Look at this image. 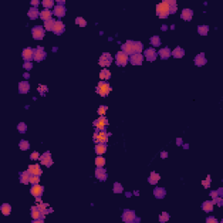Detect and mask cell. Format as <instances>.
I'll list each match as a JSON object with an SVG mask.
<instances>
[{
    "label": "cell",
    "mask_w": 223,
    "mask_h": 223,
    "mask_svg": "<svg viewBox=\"0 0 223 223\" xmlns=\"http://www.w3.org/2000/svg\"><path fill=\"white\" fill-rule=\"evenodd\" d=\"M65 31H66V25L63 24L62 21H60V20H57V21L55 22L54 27H53V30H52L53 33L56 34L58 36H59V35H61V34L64 33Z\"/></svg>",
    "instance_id": "5bb4252c"
},
{
    "label": "cell",
    "mask_w": 223,
    "mask_h": 223,
    "mask_svg": "<svg viewBox=\"0 0 223 223\" xmlns=\"http://www.w3.org/2000/svg\"><path fill=\"white\" fill-rule=\"evenodd\" d=\"M45 30L41 25H35L32 29V35L35 40H42L45 37Z\"/></svg>",
    "instance_id": "8992f818"
},
{
    "label": "cell",
    "mask_w": 223,
    "mask_h": 223,
    "mask_svg": "<svg viewBox=\"0 0 223 223\" xmlns=\"http://www.w3.org/2000/svg\"><path fill=\"white\" fill-rule=\"evenodd\" d=\"M52 15H53V12L52 11H50L49 9H44L41 12H40V19H42L43 21H48L50 19H52Z\"/></svg>",
    "instance_id": "484cf974"
},
{
    "label": "cell",
    "mask_w": 223,
    "mask_h": 223,
    "mask_svg": "<svg viewBox=\"0 0 223 223\" xmlns=\"http://www.w3.org/2000/svg\"><path fill=\"white\" fill-rule=\"evenodd\" d=\"M24 78H25V79H29V78H30V75H29V73H24Z\"/></svg>",
    "instance_id": "94428289"
},
{
    "label": "cell",
    "mask_w": 223,
    "mask_h": 223,
    "mask_svg": "<svg viewBox=\"0 0 223 223\" xmlns=\"http://www.w3.org/2000/svg\"><path fill=\"white\" fill-rule=\"evenodd\" d=\"M27 171L29 172L30 174H32V175H41L42 174V169L40 168V166L38 164H35V165H30L28 166V169Z\"/></svg>",
    "instance_id": "ffe728a7"
},
{
    "label": "cell",
    "mask_w": 223,
    "mask_h": 223,
    "mask_svg": "<svg viewBox=\"0 0 223 223\" xmlns=\"http://www.w3.org/2000/svg\"><path fill=\"white\" fill-rule=\"evenodd\" d=\"M176 145H177V146H181V145H182V139L177 138V139H176Z\"/></svg>",
    "instance_id": "680465c9"
},
{
    "label": "cell",
    "mask_w": 223,
    "mask_h": 223,
    "mask_svg": "<svg viewBox=\"0 0 223 223\" xmlns=\"http://www.w3.org/2000/svg\"><path fill=\"white\" fill-rule=\"evenodd\" d=\"M207 58H205V53L204 52H202V53H199L198 54L197 56H195V66H204L207 64Z\"/></svg>",
    "instance_id": "44dd1931"
},
{
    "label": "cell",
    "mask_w": 223,
    "mask_h": 223,
    "mask_svg": "<svg viewBox=\"0 0 223 223\" xmlns=\"http://www.w3.org/2000/svg\"><path fill=\"white\" fill-rule=\"evenodd\" d=\"M55 22H56V20L54 19H50V20H48V21H45V24H44V26H45V30L48 31V32H52L53 27H54V24H55Z\"/></svg>",
    "instance_id": "e575fe53"
},
{
    "label": "cell",
    "mask_w": 223,
    "mask_h": 223,
    "mask_svg": "<svg viewBox=\"0 0 223 223\" xmlns=\"http://www.w3.org/2000/svg\"><path fill=\"white\" fill-rule=\"evenodd\" d=\"M143 44L139 41H133V40H127L123 45H121L122 52H124L127 55H133L140 53L143 51Z\"/></svg>",
    "instance_id": "7a4b0ae2"
},
{
    "label": "cell",
    "mask_w": 223,
    "mask_h": 223,
    "mask_svg": "<svg viewBox=\"0 0 223 223\" xmlns=\"http://www.w3.org/2000/svg\"><path fill=\"white\" fill-rule=\"evenodd\" d=\"M166 195V191L164 187H156L153 190V195L156 199H164Z\"/></svg>",
    "instance_id": "d4e9b609"
},
{
    "label": "cell",
    "mask_w": 223,
    "mask_h": 223,
    "mask_svg": "<svg viewBox=\"0 0 223 223\" xmlns=\"http://www.w3.org/2000/svg\"><path fill=\"white\" fill-rule=\"evenodd\" d=\"M23 67H24V69H25V70L30 71V70H32V69L33 65H32V62H24V65H23Z\"/></svg>",
    "instance_id": "816d5d0a"
},
{
    "label": "cell",
    "mask_w": 223,
    "mask_h": 223,
    "mask_svg": "<svg viewBox=\"0 0 223 223\" xmlns=\"http://www.w3.org/2000/svg\"><path fill=\"white\" fill-rule=\"evenodd\" d=\"M34 53L35 49L31 47L25 48L22 52V58L25 62H31L32 60H34Z\"/></svg>",
    "instance_id": "8fae6325"
},
{
    "label": "cell",
    "mask_w": 223,
    "mask_h": 223,
    "mask_svg": "<svg viewBox=\"0 0 223 223\" xmlns=\"http://www.w3.org/2000/svg\"><path fill=\"white\" fill-rule=\"evenodd\" d=\"M30 91V84L28 81H21L19 84V92L20 94H25Z\"/></svg>",
    "instance_id": "603a6c76"
},
{
    "label": "cell",
    "mask_w": 223,
    "mask_h": 223,
    "mask_svg": "<svg viewBox=\"0 0 223 223\" xmlns=\"http://www.w3.org/2000/svg\"><path fill=\"white\" fill-rule=\"evenodd\" d=\"M95 177L100 181H105L107 179L106 170L103 167H97L95 169Z\"/></svg>",
    "instance_id": "2e32d148"
},
{
    "label": "cell",
    "mask_w": 223,
    "mask_h": 223,
    "mask_svg": "<svg viewBox=\"0 0 223 223\" xmlns=\"http://www.w3.org/2000/svg\"><path fill=\"white\" fill-rule=\"evenodd\" d=\"M31 215L33 220L35 219H44L45 220V215L42 214V212L38 208L37 206H32L31 208Z\"/></svg>",
    "instance_id": "d6986e66"
},
{
    "label": "cell",
    "mask_w": 223,
    "mask_h": 223,
    "mask_svg": "<svg viewBox=\"0 0 223 223\" xmlns=\"http://www.w3.org/2000/svg\"><path fill=\"white\" fill-rule=\"evenodd\" d=\"M27 15H28L30 19L35 20V19H38V16H40V13H39V11H38V8H36V7H31V8L29 9Z\"/></svg>",
    "instance_id": "f1b7e54d"
},
{
    "label": "cell",
    "mask_w": 223,
    "mask_h": 223,
    "mask_svg": "<svg viewBox=\"0 0 223 223\" xmlns=\"http://www.w3.org/2000/svg\"><path fill=\"white\" fill-rule=\"evenodd\" d=\"M178 10L175 0H164L156 6V14L161 19H167L170 14L176 13Z\"/></svg>",
    "instance_id": "6da1fadb"
},
{
    "label": "cell",
    "mask_w": 223,
    "mask_h": 223,
    "mask_svg": "<svg viewBox=\"0 0 223 223\" xmlns=\"http://www.w3.org/2000/svg\"><path fill=\"white\" fill-rule=\"evenodd\" d=\"M17 128H18V130H19V132L20 133H24L26 132V130H27V126H26L25 123H24V122H20V123L18 125Z\"/></svg>",
    "instance_id": "7dc6e473"
},
{
    "label": "cell",
    "mask_w": 223,
    "mask_h": 223,
    "mask_svg": "<svg viewBox=\"0 0 223 223\" xmlns=\"http://www.w3.org/2000/svg\"><path fill=\"white\" fill-rule=\"evenodd\" d=\"M123 187L122 185L119 183V182H115L114 185V188H113V191H114V194H121L123 192Z\"/></svg>",
    "instance_id": "60d3db41"
},
{
    "label": "cell",
    "mask_w": 223,
    "mask_h": 223,
    "mask_svg": "<svg viewBox=\"0 0 223 223\" xmlns=\"http://www.w3.org/2000/svg\"><path fill=\"white\" fill-rule=\"evenodd\" d=\"M167 157H168V152H167L163 151V152H161V159H165V158H167Z\"/></svg>",
    "instance_id": "9f6ffc18"
},
{
    "label": "cell",
    "mask_w": 223,
    "mask_h": 223,
    "mask_svg": "<svg viewBox=\"0 0 223 223\" xmlns=\"http://www.w3.org/2000/svg\"><path fill=\"white\" fill-rule=\"evenodd\" d=\"M65 1H57V5H65Z\"/></svg>",
    "instance_id": "91938a15"
},
{
    "label": "cell",
    "mask_w": 223,
    "mask_h": 223,
    "mask_svg": "<svg viewBox=\"0 0 223 223\" xmlns=\"http://www.w3.org/2000/svg\"><path fill=\"white\" fill-rule=\"evenodd\" d=\"M122 221L126 223H138L140 221V218L136 216L134 210L124 209L122 214Z\"/></svg>",
    "instance_id": "277c9868"
},
{
    "label": "cell",
    "mask_w": 223,
    "mask_h": 223,
    "mask_svg": "<svg viewBox=\"0 0 223 223\" xmlns=\"http://www.w3.org/2000/svg\"><path fill=\"white\" fill-rule=\"evenodd\" d=\"M150 44L154 47H159L161 45V40L159 36H153L150 38Z\"/></svg>",
    "instance_id": "d590c367"
},
{
    "label": "cell",
    "mask_w": 223,
    "mask_h": 223,
    "mask_svg": "<svg viewBox=\"0 0 223 223\" xmlns=\"http://www.w3.org/2000/svg\"><path fill=\"white\" fill-rule=\"evenodd\" d=\"M170 218V216H169V214L168 213H166V212H163L162 213L161 215H160V217H159V221H161V223H164L167 221Z\"/></svg>",
    "instance_id": "bcb514c9"
},
{
    "label": "cell",
    "mask_w": 223,
    "mask_h": 223,
    "mask_svg": "<svg viewBox=\"0 0 223 223\" xmlns=\"http://www.w3.org/2000/svg\"><path fill=\"white\" fill-rule=\"evenodd\" d=\"M209 26L208 25H199L198 26V33L201 36H207L208 33Z\"/></svg>",
    "instance_id": "8d00e7d4"
},
{
    "label": "cell",
    "mask_w": 223,
    "mask_h": 223,
    "mask_svg": "<svg viewBox=\"0 0 223 223\" xmlns=\"http://www.w3.org/2000/svg\"><path fill=\"white\" fill-rule=\"evenodd\" d=\"M130 63L133 66H141L142 62L144 60V56L141 55L140 53H137V54H133L130 56Z\"/></svg>",
    "instance_id": "9a60e30c"
},
{
    "label": "cell",
    "mask_w": 223,
    "mask_h": 223,
    "mask_svg": "<svg viewBox=\"0 0 223 223\" xmlns=\"http://www.w3.org/2000/svg\"><path fill=\"white\" fill-rule=\"evenodd\" d=\"M112 62H113V58H112L109 52H103L100 58L99 64H100V66L102 67L110 66Z\"/></svg>",
    "instance_id": "ba28073f"
},
{
    "label": "cell",
    "mask_w": 223,
    "mask_h": 223,
    "mask_svg": "<svg viewBox=\"0 0 223 223\" xmlns=\"http://www.w3.org/2000/svg\"><path fill=\"white\" fill-rule=\"evenodd\" d=\"M115 58H116V64H117V66H126L129 60L128 55L126 54V53L122 52V51H120V52L116 53Z\"/></svg>",
    "instance_id": "52a82bcc"
},
{
    "label": "cell",
    "mask_w": 223,
    "mask_h": 223,
    "mask_svg": "<svg viewBox=\"0 0 223 223\" xmlns=\"http://www.w3.org/2000/svg\"><path fill=\"white\" fill-rule=\"evenodd\" d=\"M39 153L38 152H33L32 153H31V155H30V159L32 160V161H38V159H39Z\"/></svg>",
    "instance_id": "f5cc1de1"
},
{
    "label": "cell",
    "mask_w": 223,
    "mask_h": 223,
    "mask_svg": "<svg viewBox=\"0 0 223 223\" xmlns=\"http://www.w3.org/2000/svg\"><path fill=\"white\" fill-rule=\"evenodd\" d=\"M193 15H194V11L191 9H183L181 11V14H180V18L185 20V21H191L192 18H193Z\"/></svg>",
    "instance_id": "7402d4cb"
},
{
    "label": "cell",
    "mask_w": 223,
    "mask_h": 223,
    "mask_svg": "<svg viewBox=\"0 0 223 223\" xmlns=\"http://www.w3.org/2000/svg\"><path fill=\"white\" fill-rule=\"evenodd\" d=\"M93 126L97 129H99L100 131H103V130H106V126H108V119H106L105 116H101L99 119H97L96 120L93 121Z\"/></svg>",
    "instance_id": "9c48e42d"
},
{
    "label": "cell",
    "mask_w": 223,
    "mask_h": 223,
    "mask_svg": "<svg viewBox=\"0 0 223 223\" xmlns=\"http://www.w3.org/2000/svg\"><path fill=\"white\" fill-rule=\"evenodd\" d=\"M66 12V8L65 7V5H57L53 10V14L55 15L56 17H58V19H61L62 17H65Z\"/></svg>",
    "instance_id": "ac0fdd59"
},
{
    "label": "cell",
    "mask_w": 223,
    "mask_h": 223,
    "mask_svg": "<svg viewBox=\"0 0 223 223\" xmlns=\"http://www.w3.org/2000/svg\"><path fill=\"white\" fill-rule=\"evenodd\" d=\"M19 148L22 150V151H26L30 149V143L27 141V140H24V139H22L20 142H19Z\"/></svg>",
    "instance_id": "b9f144b4"
},
{
    "label": "cell",
    "mask_w": 223,
    "mask_h": 223,
    "mask_svg": "<svg viewBox=\"0 0 223 223\" xmlns=\"http://www.w3.org/2000/svg\"><path fill=\"white\" fill-rule=\"evenodd\" d=\"M42 5H43V6L45 9L50 10V8L53 7L54 1H53V0H44L43 2H42Z\"/></svg>",
    "instance_id": "f6af8a7d"
},
{
    "label": "cell",
    "mask_w": 223,
    "mask_h": 223,
    "mask_svg": "<svg viewBox=\"0 0 223 223\" xmlns=\"http://www.w3.org/2000/svg\"><path fill=\"white\" fill-rule=\"evenodd\" d=\"M45 187L43 186L38 185V184H34L32 187V188L30 190L31 195L34 196L35 198H41V196L43 195Z\"/></svg>",
    "instance_id": "4fadbf2b"
},
{
    "label": "cell",
    "mask_w": 223,
    "mask_h": 223,
    "mask_svg": "<svg viewBox=\"0 0 223 223\" xmlns=\"http://www.w3.org/2000/svg\"><path fill=\"white\" fill-rule=\"evenodd\" d=\"M113 90V88L110 86V84L106 81H100L98 86L96 87V92L99 93L101 97H106L109 94L110 92Z\"/></svg>",
    "instance_id": "5b68a950"
},
{
    "label": "cell",
    "mask_w": 223,
    "mask_h": 223,
    "mask_svg": "<svg viewBox=\"0 0 223 223\" xmlns=\"http://www.w3.org/2000/svg\"><path fill=\"white\" fill-rule=\"evenodd\" d=\"M44 221V219H35L32 221V223H43Z\"/></svg>",
    "instance_id": "6f0895ef"
},
{
    "label": "cell",
    "mask_w": 223,
    "mask_h": 223,
    "mask_svg": "<svg viewBox=\"0 0 223 223\" xmlns=\"http://www.w3.org/2000/svg\"><path fill=\"white\" fill-rule=\"evenodd\" d=\"M206 221L207 223H218L217 219L214 218V216H209L208 218L206 219Z\"/></svg>",
    "instance_id": "db71d44e"
},
{
    "label": "cell",
    "mask_w": 223,
    "mask_h": 223,
    "mask_svg": "<svg viewBox=\"0 0 223 223\" xmlns=\"http://www.w3.org/2000/svg\"><path fill=\"white\" fill-rule=\"evenodd\" d=\"M108 109V106H106V105H100V107H99V109H98V114L101 115V116H103L105 114V112L107 111Z\"/></svg>",
    "instance_id": "681fc988"
},
{
    "label": "cell",
    "mask_w": 223,
    "mask_h": 223,
    "mask_svg": "<svg viewBox=\"0 0 223 223\" xmlns=\"http://www.w3.org/2000/svg\"><path fill=\"white\" fill-rule=\"evenodd\" d=\"M39 4H40V2H39L38 0H32V1L31 2V5H32L33 7H36V8H38Z\"/></svg>",
    "instance_id": "11a10c76"
},
{
    "label": "cell",
    "mask_w": 223,
    "mask_h": 223,
    "mask_svg": "<svg viewBox=\"0 0 223 223\" xmlns=\"http://www.w3.org/2000/svg\"><path fill=\"white\" fill-rule=\"evenodd\" d=\"M75 24H79L80 27H85V26H86V24H87V22H86V20L83 19V18L78 17V18L75 19Z\"/></svg>",
    "instance_id": "ee69618b"
},
{
    "label": "cell",
    "mask_w": 223,
    "mask_h": 223,
    "mask_svg": "<svg viewBox=\"0 0 223 223\" xmlns=\"http://www.w3.org/2000/svg\"><path fill=\"white\" fill-rule=\"evenodd\" d=\"M47 56V53L45 52L44 47L38 46L35 49V53H34V60L37 62H40L45 59V58Z\"/></svg>",
    "instance_id": "7c38bea8"
},
{
    "label": "cell",
    "mask_w": 223,
    "mask_h": 223,
    "mask_svg": "<svg viewBox=\"0 0 223 223\" xmlns=\"http://www.w3.org/2000/svg\"><path fill=\"white\" fill-rule=\"evenodd\" d=\"M201 208L204 210L206 213L212 212L214 210V203L212 200H206L201 205Z\"/></svg>",
    "instance_id": "4dcf8cb0"
},
{
    "label": "cell",
    "mask_w": 223,
    "mask_h": 223,
    "mask_svg": "<svg viewBox=\"0 0 223 223\" xmlns=\"http://www.w3.org/2000/svg\"><path fill=\"white\" fill-rule=\"evenodd\" d=\"M222 190L223 188H221V187H220L218 190H212L211 192H210V194H209V195L214 199V198H216V197H218V196H220V197H222V195H223V192H222Z\"/></svg>",
    "instance_id": "f35d334b"
},
{
    "label": "cell",
    "mask_w": 223,
    "mask_h": 223,
    "mask_svg": "<svg viewBox=\"0 0 223 223\" xmlns=\"http://www.w3.org/2000/svg\"><path fill=\"white\" fill-rule=\"evenodd\" d=\"M172 55L174 56V58H181L184 57V55H185V50L182 49L180 46H177L174 50V52H172Z\"/></svg>",
    "instance_id": "1f68e13d"
},
{
    "label": "cell",
    "mask_w": 223,
    "mask_h": 223,
    "mask_svg": "<svg viewBox=\"0 0 223 223\" xmlns=\"http://www.w3.org/2000/svg\"><path fill=\"white\" fill-rule=\"evenodd\" d=\"M144 56L146 57L147 61H154L155 59L157 58V56H158V53L156 52V51L152 48H148L147 49L145 52H144Z\"/></svg>",
    "instance_id": "e0dca14e"
},
{
    "label": "cell",
    "mask_w": 223,
    "mask_h": 223,
    "mask_svg": "<svg viewBox=\"0 0 223 223\" xmlns=\"http://www.w3.org/2000/svg\"><path fill=\"white\" fill-rule=\"evenodd\" d=\"M210 182H211V177H210V175H208L207 177V180L201 181V184H202V186H204L206 189H208L210 187Z\"/></svg>",
    "instance_id": "c3c4849f"
},
{
    "label": "cell",
    "mask_w": 223,
    "mask_h": 223,
    "mask_svg": "<svg viewBox=\"0 0 223 223\" xmlns=\"http://www.w3.org/2000/svg\"><path fill=\"white\" fill-rule=\"evenodd\" d=\"M0 210H1L2 214H4V215L8 216V215L11 214V205L8 204V203H4V204L0 207Z\"/></svg>",
    "instance_id": "836d02e7"
},
{
    "label": "cell",
    "mask_w": 223,
    "mask_h": 223,
    "mask_svg": "<svg viewBox=\"0 0 223 223\" xmlns=\"http://www.w3.org/2000/svg\"><path fill=\"white\" fill-rule=\"evenodd\" d=\"M106 149H107L106 144L99 143V144H96V146H95V152L97 153V155L104 154L105 152H106Z\"/></svg>",
    "instance_id": "83f0119b"
},
{
    "label": "cell",
    "mask_w": 223,
    "mask_h": 223,
    "mask_svg": "<svg viewBox=\"0 0 223 223\" xmlns=\"http://www.w3.org/2000/svg\"><path fill=\"white\" fill-rule=\"evenodd\" d=\"M100 78L101 79H105V80H108L110 78H111V72L109 70L107 69H104L100 71Z\"/></svg>",
    "instance_id": "74e56055"
},
{
    "label": "cell",
    "mask_w": 223,
    "mask_h": 223,
    "mask_svg": "<svg viewBox=\"0 0 223 223\" xmlns=\"http://www.w3.org/2000/svg\"><path fill=\"white\" fill-rule=\"evenodd\" d=\"M213 203L214 204H217L219 206V207H221L223 205V199H222V197H220V196H218V197H216V198H214L213 199Z\"/></svg>",
    "instance_id": "f907efd6"
},
{
    "label": "cell",
    "mask_w": 223,
    "mask_h": 223,
    "mask_svg": "<svg viewBox=\"0 0 223 223\" xmlns=\"http://www.w3.org/2000/svg\"><path fill=\"white\" fill-rule=\"evenodd\" d=\"M20 174V177H19V180L21 183H24V184H28L30 183L29 182V179H30V174H29L28 171H24L22 173L19 174Z\"/></svg>",
    "instance_id": "d6a6232c"
},
{
    "label": "cell",
    "mask_w": 223,
    "mask_h": 223,
    "mask_svg": "<svg viewBox=\"0 0 223 223\" xmlns=\"http://www.w3.org/2000/svg\"><path fill=\"white\" fill-rule=\"evenodd\" d=\"M37 207H38V208L42 212V214H45V215H46V214H48L49 213H52V212H53V210H52V208L47 209V207H49V204H48V203H43V201H42V202H38Z\"/></svg>",
    "instance_id": "4316f807"
},
{
    "label": "cell",
    "mask_w": 223,
    "mask_h": 223,
    "mask_svg": "<svg viewBox=\"0 0 223 223\" xmlns=\"http://www.w3.org/2000/svg\"><path fill=\"white\" fill-rule=\"evenodd\" d=\"M158 54L161 56V58L162 60H166V59H168L169 57L172 55L171 50L169 49L168 47H165L162 48V49H160V51L158 52Z\"/></svg>",
    "instance_id": "cb8c5ba5"
},
{
    "label": "cell",
    "mask_w": 223,
    "mask_h": 223,
    "mask_svg": "<svg viewBox=\"0 0 223 223\" xmlns=\"http://www.w3.org/2000/svg\"><path fill=\"white\" fill-rule=\"evenodd\" d=\"M188 147H189L188 145H185V146H184V148H187Z\"/></svg>",
    "instance_id": "6125c7cd"
},
{
    "label": "cell",
    "mask_w": 223,
    "mask_h": 223,
    "mask_svg": "<svg viewBox=\"0 0 223 223\" xmlns=\"http://www.w3.org/2000/svg\"><path fill=\"white\" fill-rule=\"evenodd\" d=\"M39 161H40L42 165L45 166L46 167H51L53 164V161H52V156H51V152L49 151L44 152L43 154L39 157Z\"/></svg>",
    "instance_id": "30bf717a"
},
{
    "label": "cell",
    "mask_w": 223,
    "mask_h": 223,
    "mask_svg": "<svg viewBox=\"0 0 223 223\" xmlns=\"http://www.w3.org/2000/svg\"><path fill=\"white\" fill-rule=\"evenodd\" d=\"M95 164L97 167H103L105 164V159L103 158L101 155H99L95 159Z\"/></svg>",
    "instance_id": "ab89813d"
},
{
    "label": "cell",
    "mask_w": 223,
    "mask_h": 223,
    "mask_svg": "<svg viewBox=\"0 0 223 223\" xmlns=\"http://www.w3.org/2000/svg\"><path fill=\"white\" fill-rule=\"evenodd\" d=\"M39 181H40V176L39 175H32V174L30 175L29 182H30L31 184H32V185H34V184H38Z\"/></svg>",
    "instance_id": "7bdbcfd3"
},
{
    "label": "cell",
    "mask_w": 223,
    "mask_h": 223,
    "mask_svg": "<svg viewBox=\"0 0 223 223\" xmlns=\"http://www.w3.org/2000/svg\"><path fill=\"white\" fill-rule=\"evenodd\" d=\"M112 133H107L106 130H103L100 131L99 129H95V133H93V142L95 144H99V143H102V144H106L108 141V137Z\"/></svg>",
    "instance_id": "3957f363"
},
{
    "label": "cell",
    "mask_w": 223,
    "mask_h": 223,
    "mask_svg": "<svg viewBox=\"0 0 223 223\" xmlns=\"http://www.w3.org/2000/svg\"><path fill=\"white\" fill-rule=\"evenodd\" d=\"M160 180H161V175L156 174L155 172H151V175L147 178V181L152 185H156Z\"/></svg>",
    "instance_id": "f546056e"
}]
</instances>
